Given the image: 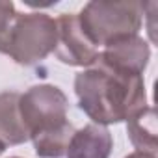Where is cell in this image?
Here are the masks:
<instances>
[{
  "label": "cell",
  "mask_w": 158,
  "mask_h": 158,
  "mask_svg": "<svg viewBox=\"0 0 158 158\" xmlns=\"http://www.w3.org/2000/svg\"><path fill=\"white\" fill-rule=\"evenodd\" d=\"M74 93L80 110L95 125L127 121L147 106L145 82L141 74L123 73L95 61L74 78Z\"/></svg>",
  "instance_id": "obj_1"
},
{
  "label": "cell",
  "mask_w": 158,
  "mask_h": 158,
  "mask_svg": "<svg viewBox=\"0 0 158 158\" xmlns=\"http://www.w3.org/2000/svg\"><path fill=\"white\" fill-rule=\"evenodd\" d=\"M145 6L134 0L125 2H88L78 13L82 30L99 47H106L117 39L138 35L143 23Z\"/></svg>",
  "instance_id": "obj_2"
},
{
  "label": "cell",
  "mask_w": 158,
  "mask_h": 158,
  "mask_svg": "<svg viewBox=\"0 0 158 158\" xmlns=\"http://www.w3.org/2000/svg\"><path fill=\"white\" fill-rule=\"evenodd\" d=\"M56 19L47 13H17L8 56L19 65H37L56 48Z\"/></svg>",
  "instance_id": "obj_3"
},
{
  "label": "cell",
  "mask_w": 158,
  "mask_h": 158,
  "mask_svg": "<svg viewBox=\"0 0 158 158\" xmlns=\"http://www.w3.org/2000/svg\"><path fill=\"white\" fill-rule=\"evenodd\" d=\"M69 101L65 93L52 84L32 86L19 99L21 119L32 138L54 132L65 127Z\"/></svg>",
  "instance_id": "obj_4"
},
{
  "label": "cell",
  "mask_w": 158,
  "mask_h": 158,
  "mask_svg": "<svg viewBox=\"0 0 158 158\" xmlns=\"http://www.w3.org/2000/svg\"><path fill=\"white\" fill-rule=\"evenodd\" d=\"M56 58L73 67H91L99 58V48L80 26L76 13H63L56 19Z\"/></svg>",
  "instance_id": "obj_5"
},
{
  "label": "cell",
  "mask_w": 158,
  "mask_h": 158,
  "mask_svg": "<svg viewBox=\"0 0 158 158\" xmlns=\"http://www.w3.org/2000/svg\"><path fill=\"white\" fill-rule=\"evenodd\" d=\"M149 58H151L149 43L139 35H130V37H123L106 45L104 50L99 52L97 61L115 71L143 74L149 63Z\"/></svg>",
  "instance_id": "obj_6"
},
{
  "label": "cell",
  "mask_w": 158,
  "mask_h": 158,
  "mask_svg": "<svg viewBox=\"0 0 158 158\" xmlns=\"http://www.w3.org/2000/svg\"><path fill=\"white\" fill-rule=\"evenodd\" d=\"M114 147L112 134L102 125H86L74 130L73 139L67 147V158H110Z\"/></svg>",
  "instance_id": "obj_7"
},
{
  "label": "cell",
  "mask_w": 158,
  "mask_h": 158,
  "mask_svg": "<svg viewBox=\"0 0 158 158\" xmlns=\"http://www.w3.org/2000/svg\"><path fill=\"white\" fill-rule=\"evenodd\" d=\"M21 93H0V141L4 145H21L30 139V134L21 119L19 112Z\"/></svg>",
  "instance_id": "obj_8"
},
{
  "label": "cell",
  "mask_w": 158,
  "mask_h": 158,
  "mask_svg": "<svg viewBox=\"0 0 158 158\" xmlns=\"http://www.w3.org/2000/svg\"><path fill=\"white\" fill-rule=\"evenodd\" d=\"M127 130L132 145L139 152L154 154L158 149L156 141V112L152 106H145L127 119Z\"/></svg>",
  "instance_id": "obj_9"
},
{
  "label": "cell",
  "mask_w": 158,
  "mask_h": 158,
  "mask_svg": "<svg viewBox=\"0 0 158 158\" xmlns=\"http://www.w3.org/2000/svg\"><path fill=\"white\" fill-rule=\"evenodd\" d=\"M73 134H74V127L73 123H67L65 127L54 132L32 138L35 154L39 158H63L67 154V147L73 139Z\"/></svg>",
  "instance_id": "obj_10"
},
{
  "label": "cell",
  "mask_w": 158,
  "mask_h": 158,
  "mask_svg": "<svg viewBox=\"0 0 158 158\" xmlns=\"http://www.w3.org/2000/svg\"><path fill=\"white\" fill-rule=\"evenodd\" d=\"M15 17H17V11L13 2H2L0 0V52L2 54L10 52V39H11Z\"/></svg>",
  "instance_id": "obj_11"
},
{
  "label": "cell",
  "mask_w": 158,
  "mask_h": 158,
  "mask_svg": "<svg viewBox=\"0 0 158 158\" xmlns=\"http://www.w3.org/2000/svg\"><path fill=\"white\" fill-rule=\"evenodd\" d=\"M125 158H156L154 154H147V152H139V151H136V152H130L128 156H125Z\"/></svg>",
  "instance_id": "obj_12"
},
{
  "label": "cell",
  "mask_w": 158,
  "mask_h": 158,
  "mask_svg": "<svg viewBox=\"0 0 158 158\" xmlns=\"http://www.w3.org/2000/svg\"><path fill=\"white\" fill-rule=\"evenodd\" d=\"M4 151H6V145H4L2 141H0V156H2V152H4Z\"/></svg>",
  "instance_id": "obj_13"
},
{
  "label": "cell",
  "mask_w": 158,
  "mask_h": 158,
  "mask_svg": "<svg viewBox=\"0 0 158 158\" xmlns=\"http://www.w3.org/2000/svg\"><path fill=\"white\" fill-rule=\"evenodd\" d=\"M13 158H19V156H13Z\"/></svg>",
  "instance_id": "obj_14"
}]
</instances>
